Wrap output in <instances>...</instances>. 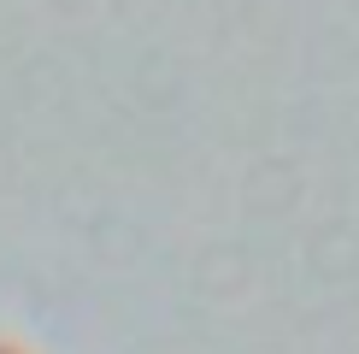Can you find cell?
I'll return each mask as SVG.
<instances>
[{
    "label": "cell",
    "instance_id": "cell-1",
    "mask_svg": "<svg viewBox=\"0 0 359 354\" xmlns=\"http://www.w3.org/2000/svg\"><path fill=\"white\" fill-rule=\"evenodd\" d=\"M0 354H18V348H12V343H0Z\"/></svg>",
    "mask_w": 359,
    "mask_h": 354
}]
</instances>
